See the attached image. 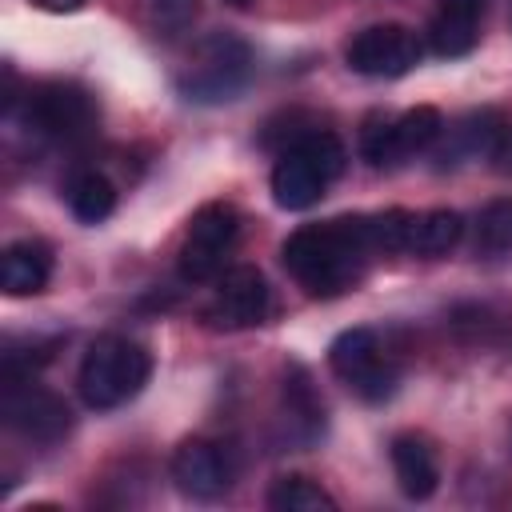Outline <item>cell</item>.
<instances>
[{
    "label": "cell",
    "mask_w": 512,
    "mask_h": 512,
    "mask_svg": "<svg viewBox=\"0 0 512 512\" xmlns=\"http://www.w3.org/2000/svg\"><path fill=\"white\" fill-rule=\"evenodd\" d=\"M372 256L380 252L372 244L368 216H336V220L304 224L280 244L284 268L308 296H340L356 288Z\"/></svg>",
    "instance_id": "cell-1"
},
{
    "label": "cell",
    "mask_w": 512,
    "mask_h": 512,
    "mask_svg": "<svg viewBox=\"0 0 512 512\" xmlns=\"http://www.w3.org/2000/svg\"><path fill=\"white\" fill-rule=\"evenodd\" d=\"M348 152L332 132H300L272 168V200L288 212H304L324 200L332 180L344 172Z\"/></svg>",
    "instance_id": "cell-2"
},
{
    "label": "cell",
    "mask_w": 512,
    "mask_h": 512,
    "mask_svg": "<svg viewBox=\"0 0 512 512\" xmlns=\"http://www.w3.org/2000/svg\"><path fill=\"white\" fill-rule=\"evenodd\" d=\"M152 376V356L144 344L128 336H100L80 360L76 388L88 408H120L128 404Z\"/></svg>",
    "instance_id": "cell-3"
},
{
    "label": "cell",
    "mask_w": 512,
    "mask_h": 512,
    "mask_svg": "<svg viewBox=\"0 0 512 512\" xmlns=\"http://www.w3.org/2000/svg\"><path fill=\"white\" fill-rule=\"evenodd\" d=\"M252 76V48L232 32H212L200 40L188 72L180 76V92L196 104L232 100Z\"/></svg>",
    "instance_id": "cell-4"
},
{
    "label": "cell",
    "mask_w": 512,
    "mask_h": 512,
    "mask_svg": "<svg viewBox=\"0 0 512 512\" xmlns=\"http://www.w3.org/2000/svg\"><path fill=\"white\" fill-rule=\"evenodd\" d=\"M328 364L332 372L368 404H380L396 392L400 384V368L388 356V348L380 344V336L372 328H348L332 340L328 348Z\"/></svg>",
    "instance_id": "cell-5"
},
{
    "label": "cell",
    "mask_w": 512,
    "mask_h": 512,
    "mask_svg": "<svg viewBox=\"0 0 512 512\" xmlns=\"http://www.w3.org/2000/svg\"><path fill=\"white\" fill-rule=\"evenodd\" d=\"M236 232H240V212L232 204H204L192 220H188V236L180 244V256H176V272L180 280L188 284H204V280H216L224 272V260L236 244Z\"/></svg>",
    "instance_id": "cell-6"
},
{
    "label": "cell",
    "mask_w": 512,
    "mask_h": 512,
    "mask_svg": "<svg viewBox=\"0 0 512 512\" xmlns=\"http://www.w3.org/2000/svg\"><path fill=\"white\" fill-rule=\"evenodd\" d=\"M28 124L48 140L84 144L96 136L100 108L80 84L52 80V84H40L28 92Z\"/></svg>",
    "instance_id": "cell-7"
},
{
    "label": "cell",
    "mask_w": 512,
    "mask_h": 512,
    "mask_svg": "<svg viewBox=\"0 0 512 512\" xmlns=\"http://www.w3.org/2000/svg\"><path fill=\"white\" fill-rule=\"evenodd\" d=\"M344 60L360 76L396 80V76H404L420 64V36L408 24H392V20L388 24H368L348 40Z\"/></svg>",
    "instance_id": "cell-8"
},
{
    "label": "cell",
    "mask_w": 512,
    "mask_h": 512,
    "mask_svg": "<svg viewBox=\"0 0 512 512\" xmlns=\"http://www.w3.org/2000/svg\"><path fill=\"white\" fill-rule=\"evenodd\" d=\"M0 412L8 420V428H16L20 436L36 440V444H56L60 436H68L72 428V412L68 404L32 384V376H4V400H0Z\"/></svg>",
    "instance_id": "cell-9"
},
{
    "label": "cell",
    "mask_w": 512,
    "mask_h": 512,
    "mask_svg": "<svg viewBox=\"0 0 512 512\" xmlns=\"http://www.w3.org/2000/svg\"><path fill=\"white\" fill-rule=\"evenodd\" d=\"M268 284L260 276V268L252 264H236L220 276L208 308H204V324L216 328V332H240V328H252L268 316Z\"/></svg>",
    "instance_id": "cell-10"
},
{
    "label": "cell",
    "mask_w": 512,
    "mask_h": 512,
    "mask_svg": "<svg viewBox=\"0 0 512 512\" xmlns=\"http://www.w3.org/2000/svg\"><path fill=\"white\" fill-rule=\"evenodd\" d=\"M172 480L184 496L192 500H216L228 492L232 484V468L224 460V452L212 444V440H184L176 452H172Z\"/></svg>",
    "instance_id": "cell-11"
},
{
    "label": "cell",
    "mask_w": 512,
    "mask_h": 512,
    "mask_svg": "<svg viewBox=\"0 0 512 512\" xmlns=\"http://www.w3.org/2000/svg\"><path fill=\"white\" fill-rule=\"evenodd\" d=\"M504 132H508V124H504L500 112H492V108L468 112V116H460L456 124H444V132H440V140H444V148H440V164L448 168V164H464V160L496 156Z\"/></svg>",
    "instance_id": "cell-12"
},
{
    "label": "cell",
    "mask_w": 512,
    "mask_h": 512,
    "mask_svg": "<svg viewBox=\"0 0 512 512\" xmlns=\"http://www.w3.org/2000/svg\"><path fill=\"white\" fill-rule=\"evenodd\" d=\"M488 0H436V12L428 20V44L436 56H468L480 40Z\"/></svg>",
    "instance_id": "cell-13"
},
{
    "label": "cell",
    "mask_w": 512,
    "mask_h": 512,
    "mask_svg": "<svg viewBox=\"0 0 512 512\" xmlns=\"http://www.w3.org/2000/svg\"><path fill=\"white\" fill-rule=\"evenodd\" d=\"M52 280V248L44 240H12L0 256L4 296H36Z\"/></svg>",
    "instance_id": "cell-14"
},
{
    "label": "cell",
    "mask_w": 512,
    "mask_h": 512,
    "mask_svg": "<svg viewBox=\"0 0 512 512\" xmlns=\"http://www.w3.org/2000/svg\"><path fill=\"white\" fill-rule=\"evenodd\" d=\"M392 472H396V484L408 500H428L436 488H440V464H436V452L424 436H412V432H400L392 440Z\"/></svg>",
    "instance_id": "cell-15"
},
{
    "label": "cell",
    "mask_w": 512,
    "mask_h": 512,
    "mask_svg": "<svg viewBox=\"0 0 512 512\" xmlns=\"http://www.w3.org/2000/svg\"><path fill=\"white\" fill-rule=\"evenodd\" d=\"M284 412L304 444H316L324 436V400L316 396L304 364H288L284 372Z\"/></svg>",
    "instance_id": "cell-16"
},
{
    "label": "cell",
    "mask_w": 512,
    "mask_h": 512,
    "mask_svg": "<svg viewBox=\"0 0 512 512\" xmlns=\"http://www.w3.org/2000/svg\"><path fill=\"white\" fill-rule=\"evenodd\" d=\"M460 236H464V216H460L456 208L412 212L404 252H416V256H444L448 248L460 244Z\"/></svg>",
    "instance_id": "cell-17"
},
{
    "label": "cell",
    "mask_w": 512,
    "mask_h": 512,
    "mask_svg": "<svg viewBox=\"0 0 512 512\" xmlns=\"http://www.w3.org/2000/svg\"><path fill=\"white\" fill-rule=\"evenodd\" d=\"M476 256L500 260L512 256V196H496L476 216Z\"/></svg>",
    "instance_id": "cell-18"
},
{
    "label": "cell",
    "mask_w": 512,
    "mask_h": 512,
    "mask_svg": "<svg viewBox=\"0 0 512 512\" xmlns=\"http://www.w3.org/2000/svg\"><path fill=\"white\" fill-rule=\"evenodd\" d=\"M68 208L80 224H100L112 216L116 208V188L108 176L100 172H80L72 184H68Z\"/></svg>",
    "instance_id": "cell-19"
},
{
    "label": "cell",
    "mask_w": 512,
    "mask_h": 512,
    "mask_svg": "<svg viewBox=\"0 0 512 512\" xmlns=\"http://www.w3.org/2000/svg\"><path fill=\"white\" fill-rule=\"evenodd\" d=\"M268 508L276 512H336V500L312 476H280L268 488Z\"/></svg>",
    "instance_id": "cell-20"
},
{
    "label": "cell",
    "mask_w": 512,
    "mask_h": 512,
    "mask_svg": "<svg viewBox=\"0 0 512 512\" xmlns=\"http://www.w3.org/2000/svg\"><path fill=\"white\" fill-rule=\"evenodd\" d=\"M444 132V116L432 104H416L408 112L396 116V160L400 156H416L428 152Z\"/></svg>",
    "instance_id": "cell-21"
},
{
    "label": "cell",
    "mask_w": 512,
    "mask_h": 512,
    "mask_svg": "<svg viewBox=\"0 0 512 512\" xmlns=\"http://www.w3.org/2000/svg\"><path fill=\"white\" fill-rule=\"evenodd\" d=\"M360 152L368 164L384 168V164H396V116H384V112H372L360 128Z\"/></svg>",
    "instance_id": "cell-22"
},
{
    "label": "cell",
    "mask_w": 512,
    "mask_h": 512,
    "mask_svg": "<svg viewBox=\"0 0 512 512\" xmlns=\"http://www.w3.org/2000/svg\"><path fill=\"white\" fill-rule=\"evenodd\" d=\"M196 12H200V0H152V20L164 36H176V32L192 28Z\"/></svg>",
    "instance_id": "cell-23"
},
{
    "label": "cell",
    "mask_w": 512,
    "mask_h": 512,
    "mask_svg": "<svg viewBox=\"0 0 512 512\" xmlns=\"http://www.w3.org/2000/svg\"><path fill=\"white\" fill-rule=\"evenodd\" d=\"M496 168L500 172H512V132H504V140H500V148H496Z\"/></svg>",
    "instance_id": "cell-24"
},
{
    "label": "cell",
    "mask_w": 512,
    "mask_h": 512,
    "mask_svg": "<svg viewBox=\"0 0 512 512\" xmlns=\"http://www.w3.org/2000/svg\"><path fill=\"white\" fill-rule=\"evenodd\" d=\"M40 8H48V12H72V8H80L84 0H36Z\"/></svg>",
    "instance_id": "cell-25"
},
{
    "label": "cell",
    "mask_w": 512,
    "mask_h": 512,
    "mask_svg": "<svg viewBox=\"0 0 512 512\" xmlns=\"http://www.w3.org/2000/svg\"><path fill=\"white\" fill-rule=\"evenodd\" d=\"M228 4H232V8H248L252 0H228Z\"/></svg>",
    "instance_id": "cell-26"
}]
</instances>
